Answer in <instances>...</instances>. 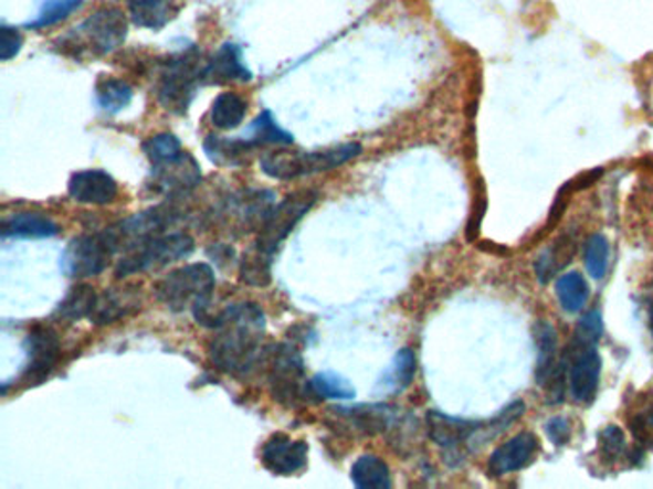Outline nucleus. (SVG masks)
<instances>
[{
	"instance_id": "nucleus-1",
	"label": "nucleus",
	"mask_w": 653,
	"mask_h": 489,
	"mask_svg": "<svg viewBox=\"0 0 653 489\" xmlns=\"http://www.w3.org/2000/svg\"><path fill=\"white\" fill-rule=\"evenodd\" d=\"M209 358L227 375L242 376L259 362L265 339V312L255 302L229 305L213 318Z\"/></svg>"
},
{
	"instance_id": "nucleus-2",
	"label": "nucleus",
	"mask_w": 653,
	"mask_h": 489,
	"mask_svg": "<svg viewBox=\"0 0 653 489\" xmlns=\"http://www.w3.org/2000/svg\"><path fill=\"white\" fill-rule=\"evenodd\" d=\"M524 412V402H514L488 421H464L449 417L441 412H428L425 426L431 442L443 449L445 461L451 467H456L460 463L466 461L467 455L477 447L485 446L488 440L508 430V426L516 423Z\"/></svg>"
},
{
	"instance_id": "nucleus-3",
	"label": "nucleus",
	"mask_w": 653,
	"mask_h": 489,
	"mask_svg": "<svg viewBox=\"0 0 653 489\" xmlns=\"http://www.w3.org/2000/svg\"><path fill=\"white\" fill-rule=\"evenodd\" d=\"M215 291V272L206 263L188 264L172 269L156 285V298L171 312H192L201 326L211 327L209 313Z\"/></svg>"
},
{
	"instance_id": "nucleus-4",
	"label": "nucleus",
	"mask_w": 653,
	"mask_h": 489,
	"mask_svg": "<svg viewBox=\"0 0 653 489\" xmlns=\"http://www.w3.org/2000/svg\"><path fill=\"white\" fill-rule=\"evenodd\" d=\"M362 153L360 143H341L334 148L316 151H274L261 159V171L274 180H297L313 177L318 172H328L349 163Z\"/></svg>"
},
{
	"instance_id": "nucleus-5",
	"label": "nucleus",
	"mask_w": 653,
	"mask_h": 489,
	"mask_svg": "<svg viewBox=\"0 0 653 489\" xmlns=\"http://www.w3.org/2000/svg\"><path fill=\"white\" fill-rule=\"evenodd\" d=\"M127 29L129 23L119 8H101L62 39V50L75 57L108 56L125 43Z\"/></svg>"
},
{
	"instance_id": "nucleus-6",
	"label": "nucleus",
	"mask_w": 653,
	"mask_h": 489,
	"mask_svg": "<svg viewBox=\"0 0 653 489\" xmlns=\"http://www.w3.org/2000/svg\"><path fill=\"white\" fill-rule=\"evenodd\" d=\"M206 64L208 60L194 46L167 57L158 81V102L164 109L175 115L187 114L198 86L203 83Z\"/></svg>"
},
{
	"instance_id": "nucleus-7",
	"label": "nucleus",
	"mask_w": 653,
	"mask_h": 489,
	"mask_svg": "<svg viewBox=\"0 0 653 489\" xmlns=\"http://www.w3.org/2000/svg\"><path fill=\"white\" fill-rule=\"evenodd\" d=\"M194 240L185 232L156 235L123 253L119 263L115 266V277L125 279L150 269L166 268L169 264L188 258L194 253Z\"/></svg>"
},
{
	"instance_id": "nucleus-8",
	"label": "nucleus",
	"mask_w": 653,
	"mask_h": 489,
	"mask_svg": "<svg viewBox=\"0 0 653 489\" xmlns=\"http://www.w3.org/2000/svg\"><path fill=\"white\" fill-rule=\"evenodd\" d=\"M122 253L114 227L73 237L60 258V268L73 279L101 276L112 258Z\"/></svg>"
},
{
	"instance_id": "nucleus-9",
	"label": "nucleus",
	"mask_w": 653,
	"mask_h": 489,
	"mask_svg": "<svg viewBox=\"0 0 653 489\" xmlns=\"http://www.w3.org/2000/svg\"><path fill=\"white\" fill-rule=\"evenodd\" d=\"M316 199L318 192L315 190H297L282 199L259 230L257 242L253 243V248L261 255L274 258L282 243L286 242L287 235L292 234V230L303 221V216L315 206Z\"/></svg>"
},
{
	"instance_id": "nucleus-10",
	"label": "nucleus",
	"mask_w": 653,
	"mask_h": 489,
	"mask_svg": "<svg viewBox=\"0 0 653 489\" xmlns=\"http://www.w3.org/2000/svg\"><path fill=\"white\" fill-rule=\"evenodd\" d=\"M598 337H590L575 329L573 342L566 362L569 392L577 404L590 405L597 397L602 375V358L598 352Z\"/></svg>"
},
{
	"instance_id": "nucleus-11",
	"label": "nucleus",
	"mask_w": 653,
	"mask_h": 489,
	"mask_svg": "<svg viewBox=\"0 0 653 489\" xmlns=\"http://www.w3.org/2000/svg\"><path fill=\"white\" fill-rule=\"evenodd\" d=\"M307 383L302 352L292 344L274 347L268 363V386L274 400L286 407L305 404L309 402Z\"/></svg>"
},
{
	"instance_id": "nucleus-12",
	"label": "nucleus",
	"mask_w": 653,
	"mask_h": 489,
	"mask_svg": "<svg viewBox=\"0 0 653 489\" xmlns=\"http://www.w3.org/2000/svg\"><path fill=\"white\" fill-rule=\"evenodd\" d=\"M180 219H182V213L177 206L164 203V205L151 206L143 213L133 214L130 219H125L112 227L119 237L122 253H125L150 237L167 234L169 227L175 226Z\"/></svg>"
},
{
	"instance_id": "nucleus-13",
	"label": "nucleus",
	"mask_w": 653,
	"mask_h": 489,
	"mask_svg": "<svg viewBox=\"0 0 653 489\" xmlns=\"http://www.w3.org/2000/svg\"><path fill=\"white\" fill-rule=\"evenodd\" d=\"M201 182L200 164L194 157L185 151L182 156L166 161V163L151 164L150 180L146 185L151 192L164 193L167 198H180L196 190Z\"/></svg>"
},
{
	"instance_id": "nucleus-14",
	"label": "nucleus",
	"mask_w": 653,
	"mask_h": 489,
	"mask_svg": "<svg viewBox=\"0 0 653 489\" xmlns=\"http://www.w3.org/2000/svg\"><path fill=\"white\" fill-rule=\"evenodd\" d=\"M60 339L51 327L36 326L29 331L25 339L28 363L23 369V379L28 384H41L51 375L60 360Z\"/></svg>"
},
{
	"instance_id": "nucleus-15",
	"label": "nucleus",
	"mask_w": 653,
	"mask_h": 489,
	"mask_svg": "<svg viewBox=\"0 0 653 489\" xmlns=\"http://www.w3.org/2000/svg\"><path fill=\"white\" fill-rule=\"evenodd\" d=\"M276 201L274 193L268 190H247L227 201L223 216L232 226L240 227L242 234L259 232L273 211Z\"/></svg>"
},
{
	"instance_id": "nucleus-16",
	"label": "nucleus",
	"mask_w": 653,
	"mask_h": 489,
	"mask_svg": "<svg viewBox=\"0 0 653 489\" xmlns=\"http://www.w3.org/2000/svg\"><path fill=\"white\" fill-rule=\"evenodd\" d=\"M539 438L533 433H522L496 447L488 457L487 472L491 478L512 475L524 470L537 459L539 455Z\"/></svg>"
},
{
	"instance_id": "nucleus-17",
	"label": "nucleus",
	"mask_w": 653,
	"mask_h": 489,
	"mask_svg": "<svg viewBox=\"0 0 653 489\" xmlns=\"http://www.w3.org/2000/svg\"><path fill=\"white\" fill-rule=\"evenodd\" d=\"M309 444L292 440L286 434H274L261 449V461L268 472L276 476H292L307 467Z\"/></svg>"
},
{
	"instance_id": "nucleus-18",
	"label": "nucleus",
	"mask_w": 653,
	"mask_h": 489,
	"mask_svg": "<svg viewBox=\"0 0 653 489\" xmlns=\"http://www.w3.org/2000/svg\"><path fill=\"white\" fill-rule=\"evenodd\" d=\"M67 193L77 203L109 205L117 198L119 185L109 172L102 169H86V171L73 172L67 182Z\"/></svg>"
},
{
	"instance_id": "nucleus-19",
	"label": "nucleus",
	"mask_w": 653,
	"mask_h": 489,
	"mask_svg": "<svg viewBox=\"0 0 653 489\" xmlns=\"http://www.w3.org/2000/svg\"><path fill=\"white\" fill-rule=\"evenodd\" d=\"M253 73L244 64V52L234 43H224L209 57L203 72L206 85H227V83H250Z\"/></svg>"
},
{
	"instance_id": "nucleus-20",
	"label": "nucleus",
	"mask_w": 653,
	"mask_h": 489,
	"mask_svg": "<svg viewBox=\"0 0 653 489\" xmlns=\"http://www.w3.org/2000/svg\"><path fill=\"white\" fill-rule=\"evenodd\" d=\"M138 308H140V300H138L135 287L106 289L102 295H98L96 306L88 319L94 326H109L119 319L127 318Z\"/></svg>"
},
{
	"instance_id": "nucleus-21",
	"label": "nucleus",
	"mask_w": 653,
	"mask_h": 489,
	"mask_svg": "<svg viewBox=\"0 0 653 489\" xmlns=\"http://www.w3.org/2000/svg\"><path fill=\"white\" fill-rule=\"evenodd\" d=\"M0 234L4 240H46L60 234V226L43 213H14L2 221Z\"/></svg>"
},
{
	"instance_id": "nucleus-22",
	"label": "nucleus",
	"mask_w": 653,
	"mask_h": 489,
	"mask_svg": "<svg viewBox=\"0 0 653 489\" xmlns=\"http://www.w3.org/2000/svg\"><path fill=\"white\" fill-rule=\"evenodd\" d=\"M626 425L634 438V447L642 454L653 451V391L634 396L626 407Z\"/></svg>"
},
{
	"instance_id": "nucleus-23",
	"label": "nucleus",
	"mask_w": 653,
	"mask_h": 489,
	"mask_svg": "<svg viewBox=\"0 0 653 489\" xmlns=\"http://www.w3.org/2000/svg\"><path fill=\"white\" fill-rule=\"evenodd\" d=\"M257 148L259 146L244 136L223 138V136L209 135L203 142L209 161L219 164V167H240L245 163V157Z\"/></svg>"
},
{
	"instance_id": "nucleus-24",
	"label": "nucleus",
	"mask_w": 653,
	"mask_h": 489,
	"mask_svg": "<svg viewBox=\"0 0 653 489\" xmlns=\"http://www.w3.org/2000/svg\"><path fill=\"white\" fill-rule=\"evenodd\" d=\"M417 365L414 350L401 348L391 365L383 371L380 383H378V391L383 394H399V392L407 391L417 375Z\"/></svg>"
},
{
	"instance_id": "nucleus-25",
	"label": "nucleus",
	"mask_w": 653,
	"mask_h": 489,
	"mask_svg": "<svg viewBox=\"0 0 653 489\" xmlns=\"http://www.w3.org/2000/svg\"><path fill=\"white\" fill-rule=\"evenodd\" d=\"M598 454L608 467H615L625 461L636 465V461L644 457L639 447L631 449L626 446L625 434L615 425L605 426L598 436Z\"/></svg>"
},
{
	"instance_id": "nucleus-26",
	"label": "nucleus",
	"mask_w": 653,
	"mask_h": 489,
	"mask_svg": "<svg viewBox=\"0 0 653 489\" xmlns=\"http://www.w3.org/2000/svg\"><path fill=\"white\" fill-rule=\"evenodd\" d=\"M177 14L172 0H129L130 22L137 28L159 31Z\"/></svg>"
},
{
	"instance_id": "nucleus-27",
	"label": "nucleus",
	"mask_w": 653,
	"mask_h": 489,
	"mask_svg": "<svg viewBox=\"0 0 653 489\" xmlns=\"http://www.w3.org/2000/svg\"><path fill=\"white\" fill-rule=\"evenodd\" d=\"M351 482L359 489H389L393 486L388 463L378 455H362L352 463Z\"/></svg>"
},
{
	"instance_id": "nucleus-28",
	"label": "nucleus",
	"mask_w": 653,
	"mask_h": 489,
	"mask_svg": "<svg viewBox=\"0 0 653 489\" xmlns=\"http://www.w3.org/2000/svg\"><path fill=\"white\" fill-rule=\"evenodd\" d=\"M307 391L309 397L315 402H323V400H331V402H347V400H355L357 391L345 376L331 371H324V373H316L307 383Z\"/></svg>"
},
{
	"instance_id": "nucleus-29",
	"label": "nucleus",
	"mask_w": 653,
	"mask_h": 489,
	"mask_svg": "<svg viewBox=\"0 0 653 489\" xmlns=\"http://www.w3.org/2000/svg\"><path fill=\"white\" fill-rule=\"evenodd\" d=\"M245 114H247V104L242 96L234 93H223L219 94L213 102L209 119L219 130H234L244 123Z\"/></svg>"
},
{
	"instance_id": "nucleus-30",
	"label": "nucleus",
	"mask_w": 653,
	"mask_h": 489,
	"mask_svg": "<svg viewBox=\"0 0 653 489\" xmlns=\"http://www.w3.org/2000/svg\"><path fill=\"white\" fill-rule=\"evenodd\" d=\"M133 86L122 78L106 77L96 85V104L106 115L122 114L133 102Z\"/></svg>"
},
{
	"instance_id": "nucleus-31",
	"label": "nucleus",
	"mask_w": 653,
	"mask_h": 489,
	"mask_svg": "<svg viewBox=\"0 0 653 489\" xmlns=\"http://www.w3.org/2000/svg\"><path fill=\"white\" fill-rule=\"evenodd\" d=\"M244 138L252 140L255 146H266V143H273V146H292L294 143V135H289L287 130L276 123L273 114L265 109L253 119L252 125L245 128Z\"/></svg>"
},
{
	"instance_id": "nucleus-32",
	"label": "nucleus",
	"mask_w": 653,
	"mask_h": 489,
	"mask_svg": "<svg viewBox=\"0 0 653 489\" xmlns=\"http://www.w3.org/2000/svg\"><path fill=\"white\" fill-rule=\"evenodd\" d=\"M590 289L587 279L579 272H568L556 284V297L568 313L581 312L589 300Z\"/></svg>"
},
{
	"instance_id": "nucleus-33",
	"label": "nucleus",
	"mask_w": 653,
	"mask_h": 489,
	"mask_svg": "<svg viewBox=\"0 0 653 489\" xmlns=\"http://www.w3.org/2000/svg\"><path fill=\"white\" fill-rule=\"evenodd\" d=\"M98 295L91 285H75L72 291L65 295L64 300L56 308V316L67 321H80L83 318H91Z\"/></svg>"
},
{
	"instance_id": "nucleus-34",
	"label": "nucleus",
	"mask_w": 653,
	"mask_h": 489,
	"mask_svg": "<svg viewBox=\"0 0 653 489\" xmlns=\"http://www.w3.org/2000/svg\"><path fill=\"white\" fill-rule=\"evenodd\" d=\"M240 279L252 287H266L273 279V258L247 248L240 261Z\"/></svg>"
},
{
	"instance_id": "nucleus-35",
	"label": "nucleus",
	"mask_w": 653,
	"mask_h": 489,
	"mask_svg": "<svg viewBox=\"0 0 653 489\" xmlns=\"http://www.w3.org/2000/svg\"><path fill=\"white\" fill-rule=\"evenodd\" d=\"M83 4H85V0H44L43 8L39 10L35 20L29 22L25 28L33 29V31L52 28V25L67 20Z\"/></svg>"
},
{
	"instance_id": "nucleus-36",
	"label": "nucleus",
	"mask_w": 653,
	"mask_h": 489,
	"mask_svg": "<svg viewBox=\"0 0 653 489\" xmlns=\"http://www.w3.org/2000/svg\"><path fill=\"white\" fill-rule=\"evenodd\" d=\"M144 156L148 157L151 164L166 163L185 153L180 146V140L171 132H161V135L150 136L143 143Z\"/></svg>"
},
{
	"instance_id": "nucleus-37",
	"label": "nucleus",
	"mask_w": 653,
	"mask_h": 489,
	"mask_svg": "<svg viewBox=\"0 0 653 489\" xmlns=\"http://www.w3.org/2000/svg\"><path fill=\"white\" fill-rule=\"evenodd\" d=\"M610 264V243L602 234L590 235L584 245V268L592 279H602Z\"/></svg>"
},
{
	"instance_id": "nucleus-38",
	"label": "nucleus",
	"mask_w": 653,
	"mask_h": 489,
	"mask_svg": "<svg viewBox=\"0 0 653 489\" xmlns=\"http://www.w3.org/2000/svg\"><path fill=\"white\" fill-rule=\"evenodd\" d=\"M22 33L10 25H0V60L8 62L20 54L22 50Z\"/></svg>"
},
{
	"instance_id": "nucleus-39",
	"label": "nucleus",
	"mask_w": 653,
	"mask_h": 489,
	"mask_svg": "<svg viewBox=\"0 0 653 489\" xmlns=\"http://www.w3.org/2000/svg\"><path fill=\"white\" fill-rule=\"evenodd\" d=\"M571 423L566 417H554L546 423V434L554 446H566L571 440Z\"/></svg>"
},
{
	"instance_id": "nucleus-40",
	"label": "nucleus",
	"mask_w": 653,
	"mask_h": 489,
	"mask_svg": "<svg viewBox=\"0 0 653 489\" xmlns=\"http://www.w3.org/2000/svg\"><path fill=\"white\" fill-rule=\"evenodd\" d=\"M208 255L211 258H215L217 263H229L230 258L234 256V248L224 247V245H213V247L209 248Z\"/></svg>"
},
{
	"instance_id": "nucleus-41",
	"label": "nucleus",
	"mask_w": 653,
	"mask_h": 489,
	"mask_svg": "<svg viewBox=\"0 0 653 489\" xmlns=\"http://www.w3.org/2000/svg\"><path fill=\"white\" fill-rule=\"evenodd\" d=\"M650 319H652V329H653V306H652V312H650Z\"/></svg>"
}]
</instances>
